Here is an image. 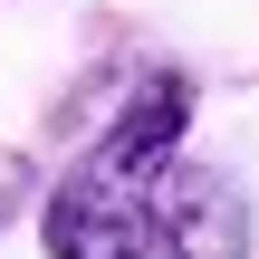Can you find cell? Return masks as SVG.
I'll use <instances>...</instances> for the list:
<instances>
[{
    "label": "cell",
    "instance_id": "1",
    "mask_svg": "<svg viewBox=\"0 0 259 259\" xmlns=\"http://www.w3.org/2000/svg\"><path fill=\"white\" fill-rule=\"evenodd\" d=\"M38 240H48V259H144L154 250V183H135V173H115V163L87 154L48 192Z\"/></svg>",
    "mask_w": 259,
    "mask_h": 259
},
{
    "label": "cell",
    "instance_id": "2",
    "mask_svg": "<svg viewBox=\"0 0 259 259\" xmlns=\"http://www.w3.org/2000/svg\"><path fill=\"white\" fill-rule=\"evenodd\" d=\"M154 250L163 259H250V192L221 163H163V183H154Z\"/></svg>",
    "mask_w": 259,
    "mask_h": 259
},
{
    "label": "cell",
    "instance_id": "3",
    "mask_svg": "<svg viewBox=\"0 0 259 259\" xmlns=\"http://www.w3.org/2000/svg\"><path fill=\"white\" fill-rule=\"evenodd\" d=\"M183 125H192V77L183 67H154V77H135V96L115 106V125L87 154L115 163V173H135V183H163V163L183 154Z\"/></svg>",
    "mask_w": 259,
    "mask_h": 259
},
{
    "label": "cell",
    "instance_id": "4",
    "mask_svg": "<svg viewBox=\"0 0 259 259\" xmlns=\"http://www.w3.org/2000/svg\"><path fill=\"white\" fill-rule=\"evenodd\" d=\"M29 202H38V163H29L19 144H0V231H10Z\"/></svg>",
    "mask_w": 259,
    "mask_h": 259
}]
</instances>
